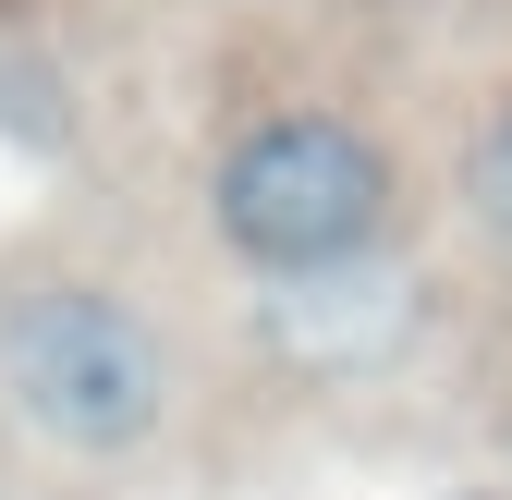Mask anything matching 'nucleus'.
I'll return each instance as SVG.
<instances>
[{"mask_svg":"<svg viewBox=\"0 0 512 500\" xmlns=\"http://www.w3.org/2000/svg\"><path fill=\"white\" fill-rule=\"evenodd\" d=\"M208 220H220V244L244 269L317 281V269H342V257L378 244V220H391V159H378V135H354L330 110H269V122H244L220 147Z\"/></svg>","mask_w":512,"mask_h":500,"instance_id":"nucleus-1","label":"nucleus"},{"mask_svg":"<svg viewBox=\"0 0 512 500\" xmlns=\"http://www.w3.org/2000/svg\"><path fill=\"white\" fill-rule=\"evenodd\" d=\"M0 391L49 427L61 452H135L171 403V354L122 293L98 281H37L0 305Z\"/></svg>","mask_w":512,"mask_h":500,"instance_id":"nucleus-2","label":"nucleus"},{"mask_svg":"<svg viewBox=\"0 0 512 500\" xmlns=\"http://www.w3.org/2000/svg\"><path fill=\"white\" fill-rule=\"evenodd\" d=\"M476 208H488V232L512 244V110L488 122V135H476Z\"/></svg>","mask_w":512,"mask_h":500,"instance_id":"nucleus-3","label":"nucleus"}]
</instances>
